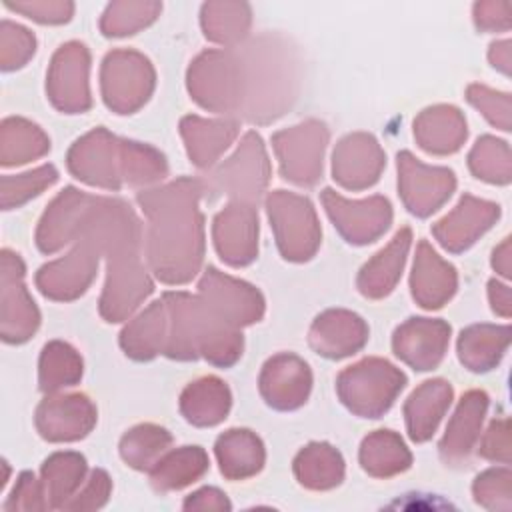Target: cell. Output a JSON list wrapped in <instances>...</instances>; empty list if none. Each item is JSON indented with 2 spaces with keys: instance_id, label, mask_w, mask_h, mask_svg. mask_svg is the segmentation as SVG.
I'll list each match as a JSON object with an SVG mask.
<instances>
[{
  "instance_id": "cell-17",
  "label": "cell",
  "mask_w": 512,
  "mask_h": 512,
  "mask_svg": "<svg viewBox=\"0 0 512 512\" xmlns=\"http://www.w3.org/2000/svg\"><path fill=\"white\" fill-rule=\"evenodd\" d=\"M4 138L18 140V146L4 154V164L26 162V158L38 156L48 148L44 136L36 130V126H30L22 120L4 122Z\"/></svg>"
},
{
  "instance_id": "cell-8",
  "label": "cell",
  "mask_w": 512,
  "mask_h": 512,
  "mask_svg": "<svg viewBox=\"0 0 512 512\" xmlns=\"http://www.w3.org/2000/svg\"><path fill=\"white\" fill-rule=\"evenodd\" d=\"M92 412L90 404L84 396H70V398H56L46 402L38 412V422L42 434L48 438H76L82 436L92 418H76V414Z\"/></svg>"
},
{
  "instance_id": "cell-21",
  "label": "cell",
  "mask_w": 512,
  "mask_h": 512,
  "mask_svg": "<svg viewBox=\"0 0 512 512\" xmlns=\"http://www.w3.org/2000/svg\"><path fill=\"white\" fill-rule=\"evenodd\" d=\"M6 6L38 22H66L74 10L70 2H6Z\"/></svg>"
},
{
  "instance_id": "cell-1",
  "label": "cell",
  "mask_w": 512,
  "mask_h": 512,
  "mask_svg": "<svg viewBox=\"0 0 512 512\" xmlns=\"http://www.w3.org/2000/svg\"><path fill=\"white\" fill-rule=\"evenodd\" d=\"M404 376L390 364L380 360H366L340 378V392L344 402L356 412L378 414L386 410L402 388Z\"/></svg>"
},
{
  "instance_id": "cell-7",
  "label": "cell",
  "mask_w": 512,
  "mask_h": 512,
  "mask_svg": "<svg viewBox=\"0 0 512 512\" xmlns=\"http://www.w3.org/2000/svg\"><path fill=\"white\" fill-rule=\"evenodd\" d=\"M312 342L324 354L342 356L356 350L364 342V326L360 318L346 312H330L318 318L312 330Z\"/></svg>"
},
{
  "instance_id": "cell-4",
  "label": "cell",
  "mask_w": 512,
  "mask_h": 512,
  "mask_svg": "<svg viewBox=\"0 0 512 512\" xmlns=\"http://www.w3.org/2000/svg\"><path fill=\"white\" fill-rule=\"evenodd\" d=\"M324 200L328 212L350 238V242H368L388 226L390 206L382 198H372L362 204H348L332 194V190H326Z\"/></svg>"
},
{
  "instance_id": "cell-15",
  "label": "cell",
  "mask_w": 512,
  "mask_h": 512,
  "mask_svg": "<svg viewBox=\"0 0 512 512\" xmlns=\"http://www.w3.org/2000/svg\"><path fill=\"white\" fill-rule=\"evenodd\" d=\"M190 392H194L200 400H186L182 398V406L184 412L188 414V420L198 422V424H214L222 418V414H226L228 408V392L222 386V382L208 378L202 382H196V386L188 388Z\"/></svg>"
},
{
  "instance_id": "cell-22",
  "label": "cell",
  "mask_w": 512,
  "mask_h": 512,
  "mask_svg": "<svg viewBox=\"0 0 512 512\" xmlns=\"http://www.w3.org/2000/svg\"><path fill=\"white\" fill-rule=\"evenodd\" d=\"M508 10L510 4L508 2H484V4H476L474 6V16L478 26L482 28H496V20L502 18V22H508Z\"/></svg>"
},
{
  "instance_id": "cell-12",
  "label": "cell",
  "mask_w": 512,
  "mask_h": 512,
  "mask_svg": "<svg viewBox=\"0 0 512 512\" xmlns=\"http://www.w3.org/2000/svg\"><path fill=\"white\" fill-rule=\"evenodd\" d=\"M204 34L218 42H232L246 34L250 8L242 2H208L202 8Z\"/></svg>"
},
{
  "instance_id": "cell-18",
  "label": "cell",
  "mask_w": 512,
  "mask_h": 512,
  "mask_svg": "<svg viewBox=\"0 0 512 512\" xmlns=\"http://www.w3.org/2000/svg\"><path fill=\"white\" fill-rule=\"evenodd\" d=\"M486 406V398L484 394H468L460 406V410L456 412V418L452 422L450 432L446 434L444 446H468L470 440L474 438V428L478 424V420H482V412Z\"/></svg>"
},
{
  "instance_id": "cell-10",
  "label": "cell",
  "mask_w": 512,
  "mask_h": 512,
  "mask_svg": "<svg viewBox=\"0 0 512 512\" xmlns=\"http://www.w3.org/2000/svg\"><path fill=\"white\" fill-rule=\"evenodd\" d=\"M448 402H450V388L444 382H426L424 388L414 392L406 406L412 436L418 440L426 438L434 430Z\"/></svg>"
},
{
  "instance_id": "cell-20",
  "label": "cell",
  "mask_w": 512,
  "mask_h": 512,
  "mask_svg": "<svg viewBox=\"0 0 512 512\" xmlns=\"http://www.w3.org/2000/svg\"><path fill=\"white\" fill-rule=\"evenodd\" d=\"M56 180V172L54 168H40L32 174H24L20 178H4V206L8 208L10 204H18L24 198H28L30 194H36L40 188H44L46 184Z\"/></svg>"
},
{
  "instance_id": "cell-11",
  "label": "cell",
  "mask_w": 512,
  "mask_h": 512,
  "mask_svg": "<svg viewBox=\"0 0 512 512\" xmlns=\"http://www.w3.org/2000/svg\"><path fill=\"white\" fill-rule=\"evenodd\" d=\"M408 240H410V232L402 230L394 238V242L386 248V252H380L378 258L364 268L360 276V286L364 294L380 296L390 290V286L398 278V270L402 268Z\"/></svg>"
},
{
  "instance_id": "cell-13",
  "label": "cell",
  "mask_w": 512,
  "mask_h": 512,
  "mask_svg": "<svg viewBox=\"0 0 512 512\" xmlns=\"http://www.w3.org/2000/svg\"><path fill=\"white\" fill-rule=\"evenodd\" d=\"M22 266L16 260L14 284L4 276V338L22 340L36 326V310L20 286Z\"/></svg>"
},
{
  "instance_id": "cell-6",
  "label": "cell",
  "mask_w": 512,
  "mask_h": 512,
  "mask_svg": "<svg viewBox=\"0 0 512 512\" xmlns=\"http://www.w3.org/2000/svg\"><path fill=\"white\" fill-rule=\"evenodd\" d=\"M446 338L448 328L442 322L414 320L398 330L394 346L398 356L418 366L420 370H428L440 360Z\"/></svg>"
},
{
  "instance_id": "cell-19",
  "label": "cell",
  "mask_w": 512,
  "mask_h": 512,
  "mask_svg": "<svg viewBox=\"0 0 512 512\" xmlns=\"http://www.w3.org/2000/svg\"><path fill=\"white\" fill-rule=\"evenodd\" d=\"M2 62L4 68H14V66H22V62L34 54V36L22 28L16 26L8 20L2 22Z\"/></svg>"
},
{
  "instance_id": "cell-16",
  "label": "cell",
  "mask_w": 512,
  "mask_h": 512,
  "mask_svg": "<svg viewBox=\"0 0 512 512\" xmlns=\"http://www.w3.org/2000/svg\"><path fill=\"white\" fill-rule=\"evenodd\" d=\"M80 374V364L70 348L50 344L42 356V388H56L64 382H74Z\"/></svg>"
},
{
  "instance_id": "cell-9",
  "label": "cell",
  "mask_w": 512,
  "mask_h": 512,
  "mask_svg": "<svg viewBox=\"0 0 512 512\" xmlns=\"http://www.w3.org/2000/svg\"><path fill=\"white\" fill-rule=\"evenodd\" d=\"M412 286L414 296L422 302V306H440V302L446 300L454 290V270L442 264L436 254L422 244L418 262L414 266Z\"/></svg>"
},
{
  "instance_id": "cell-5",
  "label": "cell",
  "mask_w": 512,
  "mask_h": 512,
  "mask_svg": "<svg viewBox=\"0 0 512 512\" xmlns=\"http://www.w3.org/2000/svg\"><path fill=\"white\" fill-rule=\"evenodd\" d=\"M270 214H278L286 220H290V228L278 230L280 246L288 258H308V254L316 246V224L314 214L310 210V204L306 200H300L296 196L276 194L270 198Z\"/></svg>"
},
{
  "instance_id": "cell-3",
  "label": "cell",
  "mask_w": 512,
  "mask_h": 512,
  "mask_svg": "<svg viewBox=\"0 0 512 512\" xmlns=\"http://www.w3.org/2000/svg\"><path fill=\"white\" fill-rule=\"evenodd\" d=\"M88 54L82 44L70 42L58 50L52 62L50 92L60 108L82 110L88 104L86 66Z\"/></svg>"
},
{
  "instance_id": "cell-14",
  "label": "cell",
  "mask_w": 512,
  "mask_h": 512,
  "mask_svg": "<svg viewBox=\"0 0 512 512\" xmlns=\"http://www.w3.org/2000/svg\"><path fill=\"white\" fill-rule=\"evenodd\" d=\"M160 8L158 2H114L104 12L102 30L108 36L132 34L140 26L152 22Z\"/></svg>"
},
{
  "instance_id": "cell-2",
  "label": "cell",
  "mask_w": 512,
  "mask_h": 512,
  "mask_svg": "<svg viewBox=\"0 0 512 512\" xmlns=\"http://www.w3.org/2000/svg\"><path fill=\"white\" fill-rule=\"evenodd\" d=\"M152 84L150 66L134 52L108 54L104 62V98L118 110H130L142 100Z\"/></svg>"
}]
</instances>
